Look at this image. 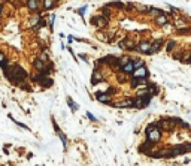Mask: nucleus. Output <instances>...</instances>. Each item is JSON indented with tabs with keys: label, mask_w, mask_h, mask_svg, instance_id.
<instances>
[{
	"label": "nucleus",
	"mask_w": 191,
	"mask_h": 166,
	"mask_svg": "<svg viewBox=\"0 0 191 166\" xmlns=\"http://www.w3.org/2000/svg\"><path fill=\"white\" fill-rule=\"evenodd\" d=\"M2 72H3V75H5V78L9 79V83H12L14 85H20L23 81L30 79L28 72H27L21 65H11L9 67L3 69Z\"/></svg>",
	"instance_id": "1"
},
{
	"label": "nucleus",
	"mask_w": 191,
	"mask_h": 166,
	"mask_svg": "<svg viewBox=\"0 0 191 166\" xmlns=\"http://www.w3.org/2000/svg\"><path fill=\"white\" fill-rule=\"evenodd\" d=\"M145 135H146V139L151 141L152 144H158L163 138V130L160 129L158 123H151L146 129H145Z\"/></svg>",
	"instance_id": "2"
},
{
	"label": "nucleus",
	"mask_w": 191,
	"mask_h": 166,
	"mask_svg": "<svg viewBox=\"0 0 191 166\" xmlns=\"http://www.w3.org/2000/svg\"><path fill=\"white\" fill-rule=\"evenodd\" d=\"M90 24L94 25L99 30H106V27L109 25V18L103 17L102 14L100 15H93L91 20H90Z\"/></svg>",
	"instance_id": "3"
},
{
	"label": "nucleus",
	"mask_w": 191,
	"mask_h": 166,
	"mask_svg": "<svg viewBox=\"0 0 191 166\" xmlns=\"http://www.w3.org/2000/svg\"><path fill=\"white\" fill-rule=\"evenodd\" d=\"M154 96L152 94H143V96H136L134 97V108L137 109H142V108H146L148 105L151 103V99H152Z\"/></svg>",
	"instance_id": "4"
},
{
	"label": "nucleus",
	"mask_w": 191,
	"mask_h": 166,
	"mask_svg": "<svg viewBox=\"0 0 191 166\" xmlns=\"http://www.w3.org/2000/svg\"><path fill=\"white\" fill-rule=\"evenodd\" d=\"M118 47L124 51H136V47H137V41H134L132 38H124L118 42Z\"/></svg>",
	"instance_id": "5"
},
{
	"label": "nucleus",
	"mask_w": 191,
	"mask_h": 166,
	"mask_svg": "<svg viewBox=\"0 0 191 166\" xmlns=\"http://www.w3.org/2000/svg\"><path fill=\"white\" fill-rule=\"evenodd\" d=\"M102 81H105V75H103V72H102L100 66L97 65V66L93 69V74H91V79H90V83H91L93 87H96V85H97V84H100Z\"/></svg>",
	"instance_id": "6"
},
{
	"label": "nucleus",
	"mask_w": 191,
	"mask_h": 166,
	"mask_svg": "<svg viewBox=\"0 0 191 166\" xmlns=\"http://www.w3.org/2000/svg\"><path fill=\"white\" fill-rule=\"evenodd\" d=\"M176 120L175 118H161L160 121H158V126H160V129L163 130V132H172L175 127H176Z\"/></svg>",
	"instance_id": "7"
},
{
	"label": "nucleus",
	"mask_w": 191,
	"mask_h": 166,
	"mask_svg": "<svg viewBox=\"0 0 191 166\" xmlns=\"http://www.w3.org/2000/svg\"><path fill=\"white\" fill-rule=\"evenodd\" d=\"M111 106L114 108H134V97H125L118 102H112Z\"/></svg>",
	"instance_id": "8"
},
{
	"label": "nucleus",
	"mask_w": 191,
	"mask_h": 166,
	"mask_svg": "<svg viewBox=\"0 0 191 166\" xmlns=\"http://www.w3.org/2000/svg\"><path fill=\"white\" fill-rule=\"evenodd\" d=\"M25 6L32 14H37L42 9V0H25Z\"/></svg>",
	"instance_id": "9"
},
{
	"label": "nucleus",
	"mask_w": 191,
	"mask_h": 166,
	"mask_svg": "<svg viewBox=\"0 0 191 166\" xmlns=\"http://www.w3.org/2000/svg\"><path fill=\"white\" fill-rule=\"evenodd\" d=\"M136 51L141 52V54H146L150 56L151 51V41H146V39H142V41L137 42V47H136Z\"/></svg>",
	"instance_id": "10"
},
{
	"label": "nucleus",
	"mask_w": 191,
	"mask_h": 166,
	"mask_svg": "<svg viewBox=\"0 0 191 166\" xmlns=\"http://www.w3.org/2000/svg\"><path fill=\"white\" fill-rule=\"evenodd\" d=\"M96 100H99L103 105H111L112 103V94L108 92H97L96 93Z\"/></svg>",
	"instance_id": "11"
},
{
	"label": "nucleus",
	"mask_w": 191,
	"mask_h": 166,
	"mask_svg": "<svg viewBox=\"0 0 191 166\" xmlns=\"http://www.w3.org/2000/svg\"><path fill=\"white\" fill-rule=\"evenodd\" d=\"M51 121H52V126H54V130H55V133H57L58 138H60V139H61V142H63V147L66 148V147H67V139H66V136H64V133L60 130V127H58L57 121H55V118H54V117H51Z\"/></svg>",
	"instance_id": "12"
},
{
	"label": "nucleus",
	"mask_w": 191,
	"mask_h": 166,
	"mask_svg": "<svg viewBox=\"0 0 191 166\" xmlns=\"http://www.w3.org/2000/svg\"><path fill=\"white\" fill-rule=\"evenodd\" d=\"M163 45H164V39H155V41H152V42H151L150 56H152V54H157L158 51L163 48Z\"/></svg>",
	"instance_id": "13"
},
{
	"label": "nucleus",
	"mask_w": 191,
	"mask_h": 166,
	"mask_svg": "<svg viewBox=\"0 0 191 166\" xmlns=\"http://www.w3.org/2000/svg\"><path fill=\"white\" fill-rule=\"evenodd\" d=\"M130 76H136V78H146V79H148L150 72H148V69H146L145 66H141V67H137V69H134L133 75H130Z\"/></svg>",
	"instance_id": "14"
},
{
	"label": "nucleus",
	"mask_w": 191,
	"mask_h": 166,
	"mask_svg": "<svg viewBox=\"0 0 191 166\" xmlns=\"http://www.w3.org/2000/svg\"><path fill=\"white\" fill-rule=\"evenodd\" d=\"M115 58H116L115 56H111V54H109V56H105V57H100L99 60H97V65H99V66H111Z\"/></svg>",
	"instance_id": "15"
},
{
	"label": "nucleus",
	"mask_w": 191,
	"mask_h": 166,
	"mask_svg": "<svg viewBox=\"0 0 191 166\" xmlns=\"http://www.w3.org/2000/svg\"><path fill=\"white\" fill-rule=\"evenodd\" d=\"M134 69H136V67H134V61H133V58H132L128 63H125L124 66L121 67V70H119V72H124L125 75H133Z\"/></svg>",
	"instance_id": "16"
},
{
	"label": "nucleus",
	"mask_w": 191,
	"mask_h": 166,
	"mask_svg": "<svg viewBox=\"0 0 191 166\" xmlns=\"http://www.w3.org/2000/svg\"><path fill=\"white\" fill-rule=\"evenodd\" d=\"M57 0H42V9L43 11H52L57 8Z\"/></svg>",
	"instance_id": "17"
},
{
	"label": "nucleus",
	"mask_w": 191,
	"mask_h": 166,
	"mask_svg": "<svg viewBox=\"0 0 191 166\" xmlns=\"http://www.w3.org/2000/svg\"><path fill=\"white\" fill-rule=\"evenodd\" d=\"M167 21H169V15L167 14H161L157 18H154V23L157 25H160V27H164L167 24Z\"/></svg>",
	"instance_id": "18"
},
{
	"label": "nucleus",
	"mask_w": 191,
	"mask_h": 166,
	"mask_svg": "<svg viewBox=\"0 0 191 166\" xmlns=\"http://www.w3.org/2000/svg\"><path fill=\"white\" fill-rule=\"evenodd\" d=\"M52 85H54V79L51 78L50 75H46L41 83H39V87H42V88H50V87H52Z\"/></svg>",
	"instance_id": "19"
},
{
	"label": "nucleus",
	"mask_w": 191,
	"mask_h": 166,
	"mask_svg": "<svg viewBox=\"0 0 191 166\" xmlns=\"http://www.w3.org/2000/svg\"><path fill=\"white\" fill-rule=\"evenodd\" d=\"M100 14H102L103 17L111 18V17H112V8H111L108 3H106L105 6H102V8H100Z\"/></svg>",
	"instance_id": "20"
},
{
	"label": "nucleus",
	"mask_w": 191,
	"mask_h": 166,
	"mask_svg": "<svg viewBox=\"0 0 191 166\" xmlns=\"http://www.w3.org/2000/svg\"><path fill=\"white\" fill-rule=\"evenodd\" d=\"M66 100H67V105H69V108L72 109V112H76V111L79 109V105H78V103H75V102H73V99H72L70 96H67Z\"/></svg>",
	"instance_id": "21"
},
{
	"label": "nucleus",
	"mask_w": 191,
	"mask_h": 166,
	"mask_svg": "<svg viewBox=\"0 0 191 166\" xmlns=\"http://www.w3.org/2000/svg\"><path fill=\"white\" fill-rule=\"evenodd\" d=\"M41 20H42L41 12H37L36 15H32V17H30V27H33V25H36L37 23H41Z\"/></svg>",
	"instance_id": "22"
},
{
	"label": "nucleus",
	"mask_w": 191,
	"mask_h": 166,
	"mask_svg": "<svg viewBox=\"0 0 191 166\" xmlns=\"http://www.w3.org/2000/svg\"><path fill=\"white\" fill-rule=\"evenodd\" d=\"M161 14H164V12H163L161 9H157V8H151L150 12H148V15L152 17V18H157L158 15H161Z\"/></svg>",
	"instance_id": "23"
},
{
	"label": "nucleus",
	"mask_w": 191,
	"mask_h": 166,
	"mask_svg": "<svg viewBox=\"0 0 191 166\" xmlns=\"http://www.w3.org/2000/svg\"><path fill=\"white\" fill-rule=\"evenodd\" d=\"M108 5L111 6V8H116V9H124L125 8L124 3H123V2H118V0H116V2H109Z\"/></svg>",
	"instance_id": "24"
},
{
	"label": "nucleus",
	"mask_w": 191,
	"mask_h": 166,
	"mask_svg": "<svg viewBox=\"0 0 191 166\" xmlns=\"http://www.w3.org/2000/svg\"><path fill=\"white\" fill-rule=\"evenodd\" d=\"M151 6H143V5H136V11L141 12V14H148L150 12Z\"/></svg>",
	"instance_id": "25"
},
{
	"label": "nucleus",
	"mask_w": 191,
	"mask_h": 166,
	"mask_svg": "<svg viewBox=\"0 0 191 166\" xmlns=\"http://www.w3.org/2000/svg\"><path fill=\"white\" fill-rule=\"evenodd\" d=\"M18 87H20L21 90H25V92H33V88H32V85H30V84L27 83V81H23V83L20 84Z\"/></svg>",
	"instance_id": "26"
},
{
	"label": "nucleus",
	"mask_w": 191,
	"mask_h": 166,
	"mask_svg": "<svg viewBox=\"0 0 191 166\" xmlns=\"http://www.w3.org/2000/svg\"><path fill=\"white\" fill-rule=\"evenodd\" d=\"M146 87H148V92H150L152 96H155V94L158 93V87L155 85V84H148Z\"/></svg>",
	"instance_id": "27"
},
{
	"label": "nucleus",
	"mask_w": 191,
	"mask_h": 166,
	"mask_svg": "<svg viewBox=\"0 0 191 166\" xmlns=\"http://www.w3.org/2000/svg\"><path fill=\"white\" fill-rule=\"evenodd\" d=\"M130 60H132V57H130V56H121V57H119V66L123 67L125 63H128Z\"/></svg>",
	"instance_id": "28"
},
{
	"label": "nucleus",
	"mask_w": 191,
	"mask_h": 166,
	"mask_svg": "<svg viewBox=\"0 0 191 166\" xmlns=\"http://www.w3.org/2000/svg\"><path fill=\"white\" fill-rule=\"evenodd\" d=\"M87 8H88V6H87V5H84V6H81V8H79V9H76V12H78V15L84 18V15H85V12H87Z\"/></svg>",
	"instance_id": "29"
},
{
	"label": "nucleus",
	"mask_w": 191,
	"mask_h": 166,
	"mask_svg": "<svg viewBox=\"0 0 191 166\" xmlns=\"http://www.w3.org/2000/svg\"><path fill=\"white\" fill-rule=\"evenodd\" d=\"M175 47H176V42H175V41H169V42H167L166 51H167V52H172V50H173Z\"/></svg>",
	"instance_id": "30"
},
{
	"label": "nucleus",
	"mask_w": 191,
	"mask_h": 166,
	"mask_svg": "<svg viewBox=\"0 0 191 166\" xmlns=\"http://www.w3.org/2000/svg\"><path fill=\"white\" fill-rule=\"evenodd\" d=\"M133 61H134V67H136V69L141 66H145V61H143L142 58H133Z\"/></svg>",
	"instance_id": "31"
},
{
	"label": "nucleus",
	"mask_w": 191,
	"mask_h": 166,
	"mask_svg": "<svg viewBox=\"0 0 191 166\" xmlns=\"http://www.w3.org/2000/svg\"><path fill=\"white\" fill-rule=\"evenodd\" d=\"M9 66H11V63H9L8 58H6V60H3V61L0 63V69H2V70H3V69H6V67H9Z\"/></svg>",
	"instance_id": "32"
},
{
	"label": "nucleus",
	"mask_w": 191,
	"mask_h": 166,
	"mask_svg": "<svg viewBox=\"0 0 191 166\" xmlns=\"http://www.w3.org/2000/svg\"><path fill=\"white\" fill-rule=\"evenodd\" d=\"M87 118H88L90 121H93V123H97V118H96V117L93 115L91 112H87Z\"/></svg>",
	"instance_id": "33"
},
{
	"label": "nucleus",
	"mask_w": 191,
	"mask_h": 166,
	"mask_svg": "<svg viewBox=\"0 0 191 166\" xmlns=\"http://www.w3.org/2000/svg\"><path fill=\"white\" fill-rule=\"evenodd\" d=\"M105 92H108L109 94H112V96H114V94L116 93V88H115V87H112V85H111V87H108V90H105Z\"/></svg>",
	"instance_id": "34"
},
{
	"label": "nucleus",
	"mask_w": 191,
	"mask_h": 166,
	"mask_svg": "<svg viewBox=\"0 0 191 166\" xmlns=\"http://www.w3.org/2000/svg\"><path fill=\"white\" fill-rule=\"evenodd\" d=\"M54 21H55V15H54V14H51L50 15V27H52V25H54Z\"/></svg>",
	"instance_id": "35"
},
{
	"label": "nucleus",
	"mask_w": 191,
	"mask_h": 166,
	"mask_svg": "<svg viewBox=\"0 0 191 166\" xmlns=\"http://www.w3.org/2000/svg\"><path fill=\"white\" fill-rule=\"evenodd\" d=\"M3 60H6V54H5L3 51H0V63H2Z\"/></svg>",
	"instance_id": "36"
},
{
	"label": "nucleus",
	"mask_w": 191,
	"mask_h": 166,
	"mask_svg": "<svg viewBox=\"0 0 191 166\" xmlns=\"http://www.w3.org/2000/svg\"><path fill=\"white\" fill-rule=\"evenodd\" d=\"M67 41H69V43H72L73 41H76V38L75 36H72V34H69V36H67Z\"/></svg>",
	"instance_id": "37"
},
{
	"label": "nucleus",
	"mask_w": 191,
	"mask_h": 166,
	"mask_svg": "<svg viewBox=\"0 0 191 166\" xmlns=\"http://www.w3.org/2000/svg\"><path fill=\"white\" fill-rule=\"evenodd\" d=\"M79 58L84 60V61H88V57H87V54H79Z\"/></svg>",
	"instance_id": "38"
},
{
	"label": "nucleus",
	"mask_w": 191,
	"mask_h": 166,
	"mask_svg": "<svg viewBox=\"0 0 191 166\" xmlns=\"http://www.w3.org/2000/svg\"><path fill=\"white\" fill-rule=\"evenodd\" d=\"M3 12H5V5H3V3H0V15H2Z\"/></svg>",
	"instance_id": "39"
},
{
	"label": "nucleus",
	"mask_w": 191,
	"mask_h": 166,
	"mask_svg": "<svg viewBox=\"0 0 191 166\" xmlns=\"http://www.w3.org/2000/svg\"><path fill=\"white\" fill-rule=\"evenodd\" d=\"M169 9H170V12H178V9L173 8V6H170V5H169Z\"/></svg>",
	"instance_id": "40"
},
{
	"label": "nucleus",
	"mask_w": 191,
	"mask_h": 166,
	"mask_svg": "<svg viewBox=\"0 0 191 166\" xmlns=\"http://www.w3.org/2000/svg\"><path fill=\"white\" fill-rule=\"evenodd\" d=\"M69 52H70V54H72V56L75 57V52H73V50H72V48H69ZM75 58H76V57H75ZM76 60H78V58H76Z\"/></svg>",
	"instance_id": "41"
},
{
	"label": "nucleus",
	"mask_w": 191,
	"mask_h": 166,
	"mask_svg": "<svg viewBox=\"0 0 191 166\" xmlns=\"http://www.w3.org/2000/svg\"><path fill=\"white\" fill-rule=\"evenodd\" d=\"M188 63H191V57H190V60H188Z\"/></svg>",
	"instance_id": "42"
},
{
	"label": "nucleus",
	"mask_w": 191,
	"mask_h": 166,
	"mask_svg": "<svg viewBox=\"0 0 191 166\" xmlns=\"http://www.w3.org/2000/svg\"><path fill=\"white\" fill-rule=\"evenodd\" d=\"M57 2H63V0H57Z\"/></svg>",
	"instance_id": "43"
}]
</instances>
